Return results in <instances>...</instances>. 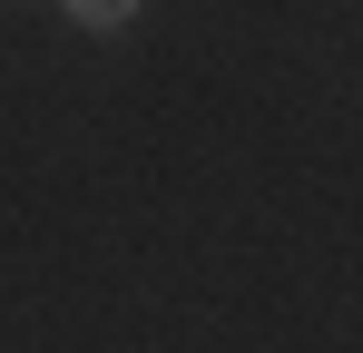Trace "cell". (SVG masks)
I'll use <instances>...</instances> for the list:
<instances>
[{
	"label": "cell",
	"mask_w": 363,
	"mask_h": 353,
	"mask_svg": "<svg viewBox=\"0 0 363 353\" xmlns=\"http://www.w3.org/2000/svg\"><path fill=\"white\" fill-rule=\"evenodd\" d=\"M69 30H89V40H128L138 30V0H60Z\"/></svg>",
	"instance_id": "1"
}]
</instances>
